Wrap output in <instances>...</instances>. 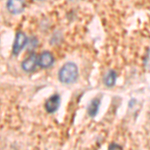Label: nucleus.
Returning <instances> with one entry per match:
<instances>
[{"instance_id": "f257e3e1", "label": "nucleus", "mask_w": 150, "mask_h": 150, "mask_svg": "<svg viewBox=\"0 0 150 150\" xmlns=\"http://www.w3.org/2000/svg\"><path fill=\"white\" fill-rule=\"evenodd\" d=\"M78 78V67L73 62H67L58 72V79L63 84H72Z\"/></svg>"}, {"instance_id": "f03ea898", "label": "nucleus", "mask_w": 150, "mask_h": 150, "mask_svg": "<svg viewBox=\"0 0 150 150\" xmlns=\"http://www.w3.org/2000/svg\"><path fill=\"white\" fill-rule=\"evenodd\" d=\"M27 42H28V38L25 33L21 32V31L16 33L13 46H12V53H13V55H15V56L18 55L19 53L22 51L23 48L26 46Z\"/></svg>"}, {"instance_id": "7ed1b4c3", "label": "nucleus", "mask_w": 150, "mask_h": 150, "mask_svg": "<svg viewBox=\"0 0 150 150\" xmlns=\"http://www.w3.org/2000/svg\"><path fill=\"white\" fill-rule=\"evenodd\" d=\"M36 66H38V56L34 53L26 57L21 63V67L25 72H33L36 69Z\"/></svg>"}, {"instance_id": "20e7f679", "label": "nucleus", "mask_w": 150, "mask_h": 150, "mask_svg": "<svg viewBox=\"0 0 150 150\" xmlns=\"http://www.w3.org/2000/svg\"><path fill=\"white\" fill-rule=\"evenodd\" d=\"M6 8L11 14H20L25 8V2L24 0H7Z\"/></svg>"}, {"instance_id": "39448f33", "label": "nucleus", "mask_w": 150, "mask_h": 150, "mask_svg": "<svg viewBox=\"0 0 150 150\" xmlns=\"http://www.w3.org/2000/svg\"><path fill=\"white\" fill-rule=\"evenodd\" d=\"M60 101H61V98H60V96L58 94H54V95L50 96L46 100V102H45V110L48 113L56 112L60 106Z\"/></svg>"}, {"instance_id": "423d86ee", "label": "nucleus", "mask_w": 150, "mask_h": 150, "mask_svg": "<svg viewBox=\"0 0 150 150\" xmlns=\"http://www.w3.org/2000/svg\"><path fill=\"white\" fill-rule=\"evenodd\" d=\"M54 63V57L49 51H43L38 56V66L41 68H48Z\"/></svg>"}, {"instance_id": "0eeeda50", "label": "nucleus", "mask_w": 150, "mask_h": 150, "mask_svg": "<svg viewBox=\"0 0 150 150\" xmlns=\"http://www.w3.org/2000/svg\"><path fill=\"white\" fill-rule=\"evenodd\" d=\"M100 99L98 97L96 98H93L91 100L90 104H89L88 108H87V112H88V115L90 117H94L96 116V114L98 113V110H99V107H100Z\"/></svg>"}, {"instance_id": "6e6552de", "label": "nucleus", "mask_w": 150, "mask_h": 150, "mask_svg": "<svg viewBox=\"0 0 150 150\" xmlns=\"http://www.w3.org/2000/svg\"><path fill=\"white\" fill-rule=\"evenodd\" d=\"M116 78H117V74L114 70H109L107 73L105 74L103 78V83L105 86L107 87H112L114 86L115 82H116Z\"/></svg>"}, {"instance_id": "1a4fd4ad", "label": "nucleus", "mask_w": 150, "mask_h": 150, "mask_svg": "<svg viewBox=\"0 0 150 150\" xmlns=\"http://www.w3.org/2000/svg\"><path fill=\"white\" fill-rule=\"evenodd\" d=\"M37 44H38V40H37V38L34 37V36H32V37H31L30 39H28V48L30 50L36 48Z\"/></svg>"}, {"instance_id": "9d476101", "label": "nucleus", "mask_w": 150, "mask_h": 150, "mask_svg": "<svg viewBox=\"0 0 150 150\" xmlns=\"http://www.w3.org/2000/svg\"><path fill=\"white\" fill-rule=\"evenodd\" d=\"M112 148H121V146H119V145H117V144L109 145V149H112Z\"/></svg>"}, {"instance_id": "9b49d317", "label": "nucleus", "mask_w": 150, "mask_h": 150, "mask_svg": "<svg viewBox=\"0 0 150 150\" xmlns=\"http://www.w3.org/2000/svg\"><path fill=\"white\" fill-rule=\"evenodd\" d=\"M147 64H148V67H150V56L148 57V61H147Z\"/></svg>"}, {"instance_id": "f8f14e48", "label": "nucleus", "mask_w": 150, "mask_h": 150, "mask_svg": "<svg viewBox=\"0 0 150 150\" xmlns=\"http://www.w3.org/2000/svg\"><path fill=\"white\" fill-rule=\"evenodd\" d=\"M36 1H43V0H36Z\"/></svg>"}]
</instances>
